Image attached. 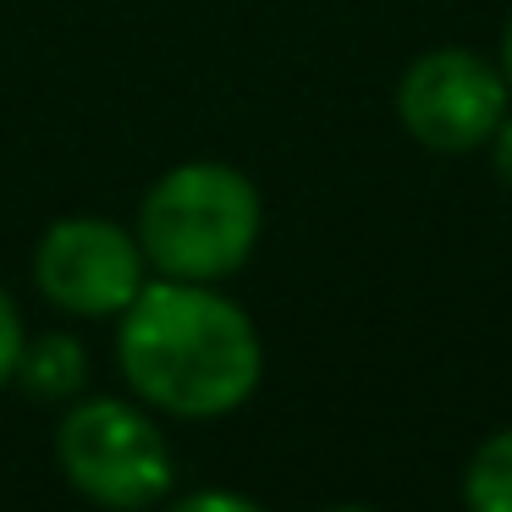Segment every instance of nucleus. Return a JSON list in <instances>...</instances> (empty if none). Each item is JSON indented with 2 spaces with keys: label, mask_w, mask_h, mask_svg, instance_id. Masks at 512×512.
<instances>
[{
  "label": "nucleus",
  "mask_w": 512,
  "mask_h": 512,
  "mask_svg": "<svg viewBox=\"0 0 512 512\" xmlns=\"http://www.w3.org/2000/svg\"><path fill=\"white\" fill-rule=\"evenodd\" d=\"M116 358L133 391L177 419H221L259 386L254 320L204 281H155L122 309Z\"/></svg>",
  "instance_id": "f257e3e1"
},
{
  "label": "nucleus",
  "mask_w": 512,
  "mask_h": 512,
  "mask_svg": "<svg viewBox=\"0 0 512 512\" xmlns=\"http://www.w3.org/2000/svg\"><path fill=\"white\" fill-rule=\"evenodd\" d=\"M259 243V193L221 160L177 166L144 193L138 248L171 281H221L248 265Z\"/></svg>",
  "instance_id": "f03ea898"
},
{
  "label": "nucleus",
  "mask_w": 512,
  "mask_h": 512,
  "mask_svg": "<svg viewBox=\"0 0 512 512\" xmlns=\"http://www.w3.org/2000/svg\"><path fill=\"white\" fill-rule=\"evenodd\" d=\"M56 457L67 468L72 490L100 507H149L171 490V446L149 413L122 397H89L61 419Z\"/></svg>",
  "instance_id": "7ed1b4c3"
},
{
  "label": "nucleus",
  "mask_w": 512,
  "mask_h": 512,
  "mask_svg": "<svg viewBox=\"0 0 512 512\" xmlns=\"http://www.w3.org/2000/svg\"><path fill=\"white\" fill-rule=\"evenodd\" d=\"M397 116L424 149L468 155L507 116V78L474 50H430L402 72Z\"/></svg>",
  "instance_id": "20e7f679"
},
{
  "label": "nucleus",
  "mask_w": 512,
  "mask_h": 512,
  "mask_svg": "<svg viewBox=\"0 0 512 512\" xmlns=\"http://www.w3.org/2000/svg\"><path fill=\"white\" fill-rule=\"evenodd\" d=\"M34 281L67 314H122L144 292V248L127 226L72 215L39 237Z\"/></svg>",
  "instance_id": "39448f33"
},
{
  "label": "nucleus",
  "mask_w": 512,
  "mask_h": 512,
  "mask_svg": "<svg viewBox=\"0 0 512 512\" xmlns=\"http://www.w3.org/2000/svg\"><path fill=\"white\" fill-rule=\"evenodd\" d=\"M17 375H23V386L34 391V397L56 402V397H72V391L83 386L89 358H83L78 336L50 331V336H39V342H23V353H17Z\"/></svg>",
  "instance_id": "423d86ee"
},
{
  "label": "nucleus",
  "mask_w": 512,
  "mask_h": 512,
  "mask_svg": "<svg viewBox=\"0 0 512 512\" xmlns=\"http://www.w3.org/2000/svg\"><path fill=\"white\" fill-rule=\"evenodd\" d=\"M463 496L474 512H512V430L490 435L463 474Z\"/></svg>",
  "instance_id": "0eeeda50"
},
{
  "label": "nucleus",
  "mask_w": 512,
  "mask_h": 512,
  "mask_svg": "<svg viewBox=\"0 0 512 512\" xmlns=\"http://www.w3.org/2000/svg\"><path fill=\"white\" fill-rule=\"evenodd\" d=\"M17 353H23V320H17L12 298L0 292V386L17 375Z\"/></svg>",
  "instance_id": "6e6552de"
},
{
  "label": "nucleus",
  "mask_w": 512,
  "mask_h": 512,
  "mask_svg": "<svg viewBox=\"0 0 512 512\" xmlns=\"http://www.w3.org/2000/svg\"><path fill=\"white\" fill-rule=\"evenodd\" d=\"M490 144H496V171H501V182L512 188V116H501V122H496Z\"/></svg>",
  "instance_id": "1a4fd4ad"
},
{
  "label": "nucleus",
  "mask_w": 512,
  "mask_h": 512,
  "mask_svg": "<svg viewBox=\"0 0 512 512\" xmlns=\"http://www.w3.org/2000/svg\"><path fill=\"white\" fill-rule=\"evenodd\" d=\"M177 507H221V512L232 507V512H248L254 501H243V496H215V490H204V496H182Z\"/></svg>",
  "instance_id": "9d476101"
},
{
  "label": "nucleus",
  "mask_w": 512,
  "mask_h": 512,
  "mask_svg": "<svg viewBox=\"0 0 512 512\" xmlns=\"http://www.w3.org/2000/svg\"><path fill=\"white\" fill-rule=\"evenodd\" d=\"M501 72H507V89H512V23H507V39H501Z\"/></svg>",
  "instance_id": "9b49d317"
}]
</instances>
